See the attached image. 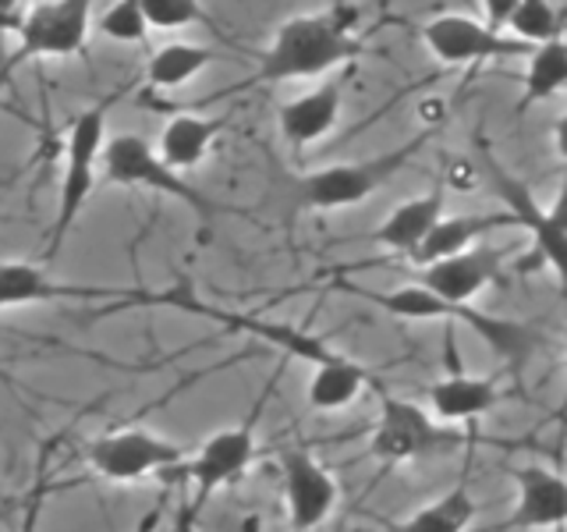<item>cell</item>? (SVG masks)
I'll use <instances>...</instances> for the list:
<instances>
[{"mask_svg": "<svg viewBox=\"0 0 567 532\" xmlns=\"http://www.w3.org/2000/svg\"><path fill=\"white\" fill-rule=\"evenodd\" d=\"M359 8L333 4L306 14H291L259 53V68L245 85H277L301 79H327L362 58ZM241 85V89H245Z\"/></svg>", "mask_w": 567, "mask_h": 532, "instance_id": "obj_1", "label": "cell"}, {"mask_svg": "<svg viewBox=\"0 0 567 532\" xmlns=\"http://www.w3.org/2000/svg\"><path fill=\"white\" fill-rule=\"evenodd\" d=\"M337 288L372 301V306H380L383 313L398 316V319H451V324H465L472 334L483 337L496 355H504V359H514V362H522L532 351V345H536V334H532L525 324H518V319L493 316L486 309L472 306V301L436 298L433 291L419 288V284H404L398 291H369V288H359V284L344 280V284H337Z\"/></svg>", "mask_w": 567, "mask_h": 532, "instance_id": "obj_2", "label": "cell"}, {"mask_svg": "<svg viewBox=\"0 0 567 532\" xmlns=\"http://www.w3.org/2000/svg\"><path fill=\"white\" fill-rule=\"evenodd\" d=\"M436 129H422L419 135H412L408 142L394 150H383L377 156H365V160H348V164H330V167H319L298 177V203L306 209H319V213H330V209H351L365 203L369 195H377L390 177L401 174L412 160L422 153L425 142L433 139Z\"/></svg>", "mask_w": 567, "mask_h": 532, "instance_id": "obj_3", "label": "cell"}, {"mask_svg": "<svg viewBox=\"0 0 567 532\" xmlns=\"http://www.w3.org/2000/svg\"><path fill=\"white\" fill-rule=\"evenodd\" d=\"M106 114H111V103H93L68 124L64 167H61V188H58V217H53V227L47 235L50 259L61 253L71 227H75L82 209L93 200V188L100 177V156L106 146Z\"/></svg>", "mask_w": 567, "mask_h": 532, "instance_id": "obj_4", "label": "cell"}, {"mask_svg": "<svg viewBox=\"0 0 567 532\" xmlns=\"http://www.w3.org/2000/svg\"><path fill=\"white\" fill-rule=\"evenodd\" d=\"M100 174H103L106 185L150 188L156 195L177 200L182 206H188L199 221L217 217V213H230V206L209 200L203 188H195L192 182H185L182 171H174L171 164H164L153 142H146L142 135H132V132H117V135L106 139L103 156H100Z\"/></svg>", "mask_w": 567, "mask_h": 532, "instance_id": "obj_5", "label": "cell"}, {"mask_svg": "<svg viewBox=\"0 0 567 532\" xmlns=\"http://www.w3.org/2000/svg\"><path fill=\"white\" fill-rule=\"evenodd\" d=\"M461 443H468V437L457 426L440 422L419 401L386 395L380 387V419L369 437V451L377 461H383V466H404V461L447 454L461 448Z\"/></svg>", "mask_w": 567, "mask_h": 532, "instance_id": "obj_6", "label": "cell"}, {"mask_svg": "<svg viewBox=\"0 0 567 532\" xmlns=\"http://www.w3.org/2000/svg\"><path fill=\"white\" fill-rule=\"evenodd\" d=\"M259 412H262V398L259 405L252 408V416L238 426H227V430H217L209 433L199 451L185 458V466L177 472H185V483L192 487V493L185 497L192 514L199 519L206 501L217 490L238 483V479L248 472V466L256 461V451H259V437H256V422H259Z\"/></svg>", "mask_w": 567, "mask_h": 532, "instance_id": "obj_7", "label": "cell"}, {"mask_svg": "<svg viewBox=\"0 0 567 532\" xmlns=\"http://www.w3.org/2000/svg\"><path fill=\"white\" fill-rule=\"evenodd\" d=\"M188 451L182 443L159 437L142 426H121L85 443V461L96 475L111 483H142L150 475L177 472L185 466Z\"/></svg>", "mask_w": 567, "mask_h": 532, "instance_id": "obj_8", "label": "cell"}, {"mask_svg": "<svg viewBox=\"0 0 567 532\" xmlns=\"http://www.w3.org/2000/svg\"><path fill=\"white\" fill-rule=\"evenodd\" d=\"M93 8L96 0H40L18 18V47L8 68L25 61H50L82 53L93 32Z\"/></svg>", "mask_w": 567, "mask_h": 532, "instance_id": "obj_9", "label": "cell"}, {"mask_svg": "<svg viewBox=\"0 0 567 532\" xmlns=\"http://www.w3.org/2000/svg\"><path fill=\"white\" fill-rule=\"evenodd\" d=\"M35 301H135V306H171V291L96 288L68 284L29 259H0V309L35 306Z\"/></svg>", "mask_w": 567, "mask_h": 532, "instance_id": "obj_10", "label": "cell"}, {"mask_svg": "<svg viewBox=\"0 0 567 532\" xmlns=\"http://www.w3.org/2000/svg\"><path fill=\"white\" fill-rule=\"evenodd\" d=\"M422 43L440 64L465 68V64H486V61H507V58H528L536 47L514 40L507 32H496L472 14H436L422 25Z\"/></svg>", "mask_w": 567, "mask_h": 532, "instance_id": "obj_11", "label": "cell"}, {"mask_svg": "<svg viewBox=\"0 0 567 532\" xmlns=\"http://www.w3.org/2000/svg\"><path fill=\"white\" fill-rule=\"evenodd\" d=\"M280 466V487H284V508H288V522L295 532L319 529L330 511L337 508L341 487L330 475V469L301 443H284L277 451Z\"/></svg>", "mask_w": 567, "mask_h": 532, "instance_id": "obj_12", "label": "cell"}, {"mask_svg": "<svg viewBox=\"0 0 567 532\" xmlns=\"http://www.w3.org/2000/svg\"><path fill=\"white\" fill-rule=\"evenodd\" d=\"M507 259H511V248L504 245H472L457 256L419 266L415 284L447 301H475L486 288L504 280Z\"/></svg>", "mask_w": 567, "mask_h": 532, "instance_id": "obj_13", "label": "cell"}, {"mask_svg": "<svg viewBox=\"0 0 567 532\" xmlns=\"http://www.w3.org/2000/svg\"><path fill=\"white\" fill-rule=\"evenodd\" d=\"M486 171L493 177V188L496 195L504 200V209L514 217V227H525L528 231V242H532V259L546 263L549 270L557 274V280L567 288V231H560L554 221H549L546 206L536 203V195L525 182L511 177L496 160L486 156Z\"/></svg>", "mask_w": 567, "mask_h": 532, "instance_id": "obj_14", "label": "cell"}, {"mask_svg": "<svg viewBox=\"0 0 567 532\" xmlns=\"http://www.w3.org/2000/svg\"><path fill=\"white\" fill-rule=\"evenodd\" d=\"M344 93H348V75L344 71H333L319 85H312L309 93H301L280 106L277 129L295 156H301L316 142H323L337 129L344 111Z\"/></svg>", "mask_w": 567, "mask_h": 532, "instance_id": "obj_15", "label": "cell"}, {"mask_svg": "<svg viewBox=\"0 0 567 532\" xmlns=\"http://www.w3.org/2000/svg\"><path fill=\"white\" fill-rule=\"evenodd\" d=\"M518 501H514L504 529H564L567 525V479L546 466H522L514 472Z\"/></svg>", "mask_w": 567, "mask_h": 532, "instance_id": "obj_16", "label": "cell"}, {"mask_svg": "<svg viewBox=\"0 0 567 532\" xmlns=\"http://www.w3.org/2000/svg\"><path fill=\"white\" fill-rule=\"evenodd\" d=\"M443 206H447V185L436 182L430 192L415 195V200H404L390 209L380 221V227L369 231V242L408 259L433 231V224L443 217Z\"/></svg>", "mask_w": 567, "mask_h": 532, "instance_id": "obj_17", "label": "cell"}, {"mask_svg": "<svg viewBox=\"0 0 567 532\" xmlns=\"http://www.w3.org/2000/svg\"><path fill=\"white\" fill-rule=\"evenodd\" d=\"M501 227H514V217L507 209H496V213H454V217H443L433 224L430 235L422 238V245L415 248L408 263L419 266H430L436 259H447V256H457L465 253V248L478 245L489 231H501Z\"/></svg>", "mask_w": 567, "mask_h": 532, "instance_id": "obj_18", "label": "cell"}, {"mask_svg": "<svg viewBox=\"0 0 567 532\" xmlns=\"http://www.w3.org/2000/svg\"><path fill=\"white\" fill-rule=\"evenodd\" d=\"M425 401H430V412L440 422L461 426V422H472L478 416L493 412V408L504 401V390L496 380L468 377V372H451V377L425 387Z\"/></svg>", "mask_w": 567, "mask_h": 532, "instance_id": "obj_19", "label": "cell"}, {"mask_svg": "<svg viewBox=\"0 0 567 532\" xmlns=\"http://www.w3.org/2000/svg\"><path fill=\"white\" fill-rule=\"evenodd\" d=\"M224 124H227L224 117H206V114H195V111H174L171 106V117L164 124V132H159L156 153L174 171H192L209 156L213 142H217L224 132Z\"/></svg>", "mask_w": 567, "mask_h": 532, "instance_id": "obj_20", "label": "cell"}, {"mask_svg": "<svg viewBox=\"0 0 567 532\" xmlns=\"http://www.w3.org/2000/svg\"><path fill=\"white\" fill-rule=\"evenodd\" d=\"M213 61H217V50H209L203 43H185V40L164 43L146 61V85L153 93H174V89L199 79Z\"/></svg>", "mask_w": 567, "mask_h": 532, "instance_id": "obj_21", "label": "cell"}, {"mask_svg": "<svg viewBox=\"0 0 567 532\" xmlns=\"http://www.w3.org/2000/svg\"><path fill=\"white\" fill-rule=\"evenodd\" d=\"M377 383L372 380V372L341 355L337 362H327V366H316L312 369V380H309V408L312 412H341V408L359 401V395Z\"/></svg>", "mask_w": 567, "mask_h": 532, "instance_id": "obj_22", "label": "cell"}, {"mask_svg": "<svg viewBox=\"0 0 567 532\" xmlns=\"http://www.w3.org/2000/svg\"><path fill=\"white\" fill-rule=\"evenodd\" d=\"M528 68L522 79V96H518V114H528L536 103L554 100L567 89V35H557L543 47L528 53Z\"/></svg>", "mask_w": 567, "mask_h": 532, "instance_id": "obj_23", "label": "cell"}, {"mask_svg": "<svg viewBox=\"0 0 567 532\" xmlns=\"http://www.w3.org/2000/svg\"><path fill=\"white\" fill-rule=\"evenodd\" d=\"M475 514H478L475 497L465 483H461L443 497H436L433 504L408 514L401 525H394V532H468Z\"/></svg>", "mask_w": 567, "mask_h": 532, "instance_id": "obj_24", "label": "cell"}, {"mask_svg": "<svg viewBox=\"0 0 567 532\" xmlns=\"http://www.w3.org/2000/svg\"><path fill=\"white\" fill-rule=\"evenodd\" d=\"M504 29L507 35H514V40H522L528 47H543L549 40H557V35H564V22L554 0H522Z\"/></svg>", "mask_w": 567, "mask_h": 532, "instance_id": "obj_25", "label": "cell"}, {"mask_svg": "<svg viewBox=\"0 0 567 532\" xmlns=\"http://www.w3.org/2000/svg\"><path fill=\"white\" fill-rule=\"evenodd\" d=\"M93 29L111 43H146L150 40V25H146V14H142L138 0H114L100 18H93Z\"/></svg>", "mask_w": 567, "mask_h": 532, "instance_id": "obj_26", "label": "cell"}, {"mask_svg": "<svg viewBox=\"0 0 567 532\" xmlns=\"http://www.w3.org/2000/svg\"><path fill=\"white\" fill-rule=\"evenodd\" d=\"M150 32H177L188 25H209L213 18L199 0H138Z\"/></svg>", "mask_w": 567, "mask_h": 532, "instance_id": "obj_27", "label": "cell"}, {"mask_svg": "<svg viewBox=\"0 0 567 532\" xmlns=\"http://www.w3.org/2000/svg\"><path fill=\"white\" fill-rule=\"evenodd\" d=\"M43 504H47V475H43V466H40V479H35V487H32L29 501H25V514H22V532H40Z\"/></svg>", "mask_w": 567, "mask_h": 532, "instance_id": "obj_28", "label": "cell"}, {"mask_svg": "<svg viewBox=\"0 0 567 532\" xmlns=\"http://www.w3.org/2000/svg\"><path fill=\"white\" fill-rule=\"evenodd\" d=\"M478 4H483V22L496 32H504L507 18L514 14V8H518L522 0H478Z\"/></svg>", "mask_w": 567, "mask_h": 532, "instance_id": "obj_29", "label": "cell"}, {"mask_svg": "<svg viewBox=\"0 0 567 532\" xmlns=\"http://www.w3.org/2000/svg\"><path fill=\"white\" fill-rule=\"evenodd\" d=\"M546 213H549V221H554L560 231H567V167H564V174H560L557 195H554V203L546 206Z\"/></svg>", "mask_w": 567, "mask_h": 532, "instance_id": "obj_30", "label": "cell"}, {"mask_svg": "<svg viewBox=\"0 0 567 532\" xmlns=\"http://www.w3.org/2000/svg\"><path fill=\"white\" fill-rule=\"evenodd\" d=\"M554 150H557V156L567 164V111L557 117V124H554Z\"/></svg>", "mask_w": 567, "mask_h": 532, "instance_id": "obj_31", "label": "cell"}, {"mask_svg": "<svg viewBox=\"0 0 567 532\" xmlns=\"http://www.w3.org/2000/svg\"><path fill=\"white\" fill-rule=\"evenodd\" d=\"M195 529V514L188 508V501H182V508H177V522H174V532H192Z\"/></svg>", "mask_w": 567, "mask_h": 532, "instance_id": "obj_32", "label": "cell"}, {"mask_svg": "<svg viewBox=\"0 0 567 532\" xmlns=\"http://www.w3.org/2000/svg\"><path fill=\"white\" fill-rule=\"evenodd\" d=\"M0 18L18 22V18H22V0H0Z\"/></svg>", "mask_w": 567, "mask_h": 532, "instance_id": "obj_33", "label": "cell"}, {"mask_svg": "<svg viewBox=\"0 0 567 532\" xmlns=\"http://www.w3.org/2000/svg\"><path fill=\"white\" fill-rule=\"evenodd\" d=\"M18 29V22H8V18H0V35H4V32H14Z\"/></svg>", "mask_w": 567, "mask_h": 532, "instance_id": "obj_34", "label": "cell"}, {"mask_svg": "<svg viewBox=\"0 0 567 532\" xmlns=\"http://www.w3.org/2000/svg\"><path fill=\"white\" fill-rule=\"evenodd\" d=\"M11 185V177H8V182H0V195H4V188Z\"/></svg>", "mask_w": 567, "mask_h": 532, "instance_id": "obj_35", "label": "cell"}, {"mask_svg": "<svg viewBox=\"0 0 567 532\" xmlns=\"http://www.w3.org/2000/svg\"><path fill=\"white\" fill-rule=\"evenodd\" d=\"M557 532H567V529H557Z\"/></svg>", "mask_w": 567, "mask_h": 532, "instance_id": "obj_36", "label": "cell"}]
</instances>
